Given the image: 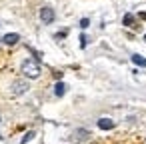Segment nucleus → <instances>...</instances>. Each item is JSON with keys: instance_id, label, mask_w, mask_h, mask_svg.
I'll return each instance as SVG.
<instances>
[{"instance_id": "obj_7", "label": "nucleus", "mask_w": 146, "mask_h": 144, "mask_svg": "<svg viewBox=\"0 0 146 144\" xmlns=\"http://www.w3.org/2000/svg\"><path fill=\"white\" fill-rule=\"evenodd\" d=\"M132 62H134L136 66L146 68V58H144V56H140V54H132Z\"/></svg>"}, {"instance_id": "obj_5", "label": "nucleus", "mask_w": 146, "mask_h": 144, "mask_svg": "<svg viewBox=\"0 0 146 144\" xmlns=\"http://www.w3.org/2000/svg\"><path fill=\"white\" fill-rule=\"evenodd\" d=\"M18 40H20V36H18L16 32H10V34H6V36L2 38V42H4V44H8V46H14Z\"/></svg>"}, {"instance_id": "obj_10", "label": "nucleus", "mask_w": 146, "mask_h": 144, "mask_svg": "<svg viewBox=\"0 0 146 144\" xmlns=\"http://www.w3.org/2000/svg\"><path fill=\"white\" fill-rule=\"evenodd\" d=\"M86 44H88V38H86V34H82V36H80V46L86 48Z\"/></svg>"}, {"instance_id": "obj_14", "label": "nucleus", "mask_w": 146, "mask_h": 144, "mask_svg": "<svg viewBox=\"0 0 146 144\" xmlns=\"http://www.w3.org/2000/svg\"><path fill=\"white\" fill-rule=\"evenodd\" d=\"M0 42H2V40H0Z\"/></svg>"}, {"instance_id": "obj_3", "label": "nucleus", "mask_w": 146, "mask_h": 144, "mask_svg": "<svg viewBox=\"0 0 146 144\" xmlns=\"http://www.w3.org/2000/svg\"><path fill=\"white\" fill-rule=\"evenodd\" d=\"M28 90V82L26 80H16L14 84H12V94L14 96H20V94H24Z\"/></svg>"}, {"instance_id": "obj_6", "label": "nucleus", "mask_w": 146, "mask_h": 144, "mask_svg": "<svg viewBox=\"0 0 146 144\" xmlns=\"http://www.w3.org/2000/svg\"><path fill=\"white\" fill-rule=\"evenodd\" d=\"M66 88H68V86H66L64 82H58V84L54 86V94L60 98V96H64V94H66Z\"/></svg>"}, {"instance_id": "obj_2", "label": "nucleus", "mask_w": 146, "mask_h": 144, "mask_svg": "<svg viewBox=\"0 0 146 144\" xmlns=\"http://www.w3.org/2000/svg\"><path fill=\"white\" fill-rule=\"evenodd\" d=\"M40 20H42L44 24H52V22H54V10H52L50 6H44V8L40 10Z\"/></svg>"}, {"instance_id": "obj_1", "label": "nucleus", "mask_w": 146, "mask_h": 144, "mask_svg": "<svg viewBox=\"0 0 146 144\" xmlns=\"http://www.w3.org/2000/svg\"><path fill=\"white\" fill-rule=\"evenodd\" d=\"M22 74L28 78H38L40 76V64L38 60H24L22 62Z\"/></svg>"}, {"instance_id": "obj_12", "label": "nucleus", "mask_w": 146, "mask_h": 144, "mask_svg": "<svg viewBox=\"0 0 146 144\" xmlns=\"http://www.w3.org/2000/svg\"><path fill=\"white\" fill-rule=\"evenodd\" d=\"M0 122H2V118H0Z\"/></svg>"}, {"instance_id": "obj_9", "label": "nucleus", "mask_w": 146, "mask_h": 144, "mask_svg": "<svg viewBox=\"0 0 146 144\" xmlns=\"http://www.w3.org/2000/svg\"><path fill=\"white\" fill-rule=\"evenodd\" d=\"M88 26H90V20L88 18H82L80 20V28H88Z\"/></svg>"}, {"instance_id": "obj_11", "label": "nucleus", "mask_w": 146, "mask_h": 144, "mask_svg": "<svg viewBox=\"0 0 146 144\" xmlns=\"http://www.w3.org/2000/svg\"><path fill=\"white\" fill-rule=\"evenodd\" d=\"M32 138H34V132H28V134L22 138V144H26V142H28V140H32Z\"/></svg>"}, {"instance_id": "obj_13", "label": "nucleus", "mask_w": 146, "mask_h": 144, "mask_svg": "<svg viewBox=\"0 0 146 144\" xmlns=\"http://www.w3.org/2000/svg\"><path fill=\"white\" fill-rule=\"evenodd\" d=\"M144 40H146V36H144Z\"/></svg>"}, {"instance_id": "obj_4", "label": "nucleus", "mask_w": 146, "mask_h": 144, "mask_svg": "<svg viewBox=\"0 0 146 144\" xmlns=\"http://www.w3.org/2000/svg\"><path fill=\"white\" fill-rule=\"evenodd\" d=\"M98 128L100 130H112L114 128V120L112 118H100L98 120Z\"/></svg>"}, {"instance_id": "obj_8", "label": "nucleus", "mask_w": 146, "mask_h": 144, "mask_svg": "<svg viewBox=\"0 0 146 144\" xmlns=\"http://www.w3.org/2000/svg\"><path fill=\"white\" fill-rule=\"evenodd\" d=\"M122 24L124 26H134V14H124V18H122Z\"/></svg>"}]
</instances>
